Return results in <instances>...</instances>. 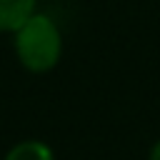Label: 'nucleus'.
Wrapping results in <instances>:
<instances>
[{
  "label": "nucleus",
  "instance_id": "f257e3e1",
  "mask_svg": "<svg viewBox=\"0 0 160 160\" xmlns=\"http://www.w3.org/2000/svg\"><path fill=\"white\" fill-rule=\"evenodd\" d=\"M10 38L18 65L30 75H48L62 60L65 38L60 25L48 12L35 10Z\"/></svg>",
  "mask_w": 160,
  "mask_h": 160
},
{
  "label": "nucleus",
  "instance_id": "f03ea898",
  "mask_svg": "<svg viewBox=\"0 0 160 160\" xmlns=\"http://www.w3.org/2000/svg\"><path fill=\"white\" fill-rule=\"evenodd\" d=\"M35 10L38 0H0V35H12Z\"/></svg>",
  "mask_w": 160,
  "mask_h": 160
},
{
  "label": "nucleus",
  "instance_id": "7ed1b4c3",
  "mask_svg": "<svg viewBox=\"0 0 160 160\" xmlns=\"http://www.w3.org/2000/svg\"><path fill=\"white\" fill-rule=\"evenodd\" d=\"M2 160H58L55 150L50 142L40 140V138H25L18 140L15 145H10L2 155Z\"/></svg>",
  "mask_w": 160,
  "mask_h": 160
},
{
  "label": "nucleus",
  "instance_id": "20e7f679",
  "mask_svg": "<svg viewBox=\"0 0 160 160\" xmlns=\"http://www.w3.org/2000/svg\"><path fill=\"white\" fill-rule=\"evenodd\" d=\"M148 160H160V138L152 140V145L148 150Z\"/></svg>",
  "mask_w": 160,
  "mask_h": 160
}]
</instances>
